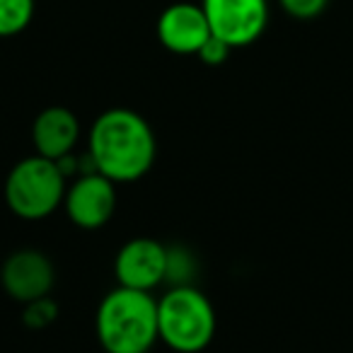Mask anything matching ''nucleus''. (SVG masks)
Returning a JSON list of instances; mask_svg holds the SVG:
<instances>
[{"instance_id":"obj_7","label":"nucleus","mask_w":353,"mask_h":353,"mask_svg":"<svg viewBox=\"0 0 353 353\" xmlns=\"http://www.w3.org/2000/svg\"><path fill=\"white\" fill-rule=\"evenodd\" d=\"M65 213L70 223L83 230H97L112 221L117 211V189L114 182L99 172L78 176L68 189L63 199Z\"/></svg>"},{"instance_id":"obj_3","label":"nucleus","mask_w":353,"mask_h":353,"mask_svg":"<svg viewBox=\"0 0 353 353\" xmlns=\"http://www.w3.org/2000/svg\"><path fill=\"white\" fill-rule=\"evenodd\" d=\"M160 341L179 353H199L216 336V310L194 285H174L157 300Z\"/></svg>"},{"instance_id":"obj_2","label":"nucleus","mask_w":353,"mask_h":353,"mask_svg":"<svg viewBox=\"0 0 353 353\" xmlns=\"http://www.w3.org/2000/svg\"><path fill=\"white\" fill-rule=\"evenodd\" d=\"M94 329L107 353H148L160 341L157 300L145 290L119 285L99 303Z\"/></svg>"},{"instance_id":"obj_13","label":"nucleus","mask_w":353,"mask_h":353,"mask_svg":"<svg viewBox=\"0 0 353 353\" xmlns=\"http://www.w3.org/2000/svg\"><path fill=\"white\" fill-rule=\"evenodd\" d=\"M56 317H59V307H56L49 298H39V300H34V303H27V310H25L27 327L44 329V327H49Z\"/></svg>"},{"instance_id":"obj_4","label":"nucleus","mask_w":353,"mask_h":353,"mask_svg":"<svg viewBox=\"0 0 353 353\" xmlns=\"http://www.w3.org/2000/svg\"><path fill=\"white\" fill-rule=\"evenodd\" d=\"M65 172L61 162L32 155L20 160L6 179V201L15 216L41 221L65 199Z\"/></svg>"},{"instance_id":"obj_6","label":"nucleus","mask_w":353,"mask_h":353,"mask_svg":"<svg viewBox=\"0 0 353 353\" xmlns=\"http://www.w3.org/2000/svg\"><path fill=\"white\" fill-rule=\"evenodd\" d=\"M114 274L119 285L150 293L170 276V250L152 237L128 240L114 259Z\"/></svg>"},{"instance_id":"obj_14","label":"nucleus","mask_w":353,"mask_h":353,"mask_svg":"<svg viewBox=\"0 0 353 353\" xmlns=\"http://www.w3.org/2000/svg\"><path fill=\"white\" fill-rule=\"evenodd\" d=\"M230 46L225 44L223 39H218V37H208V41L201 46V51H199V59L203 61L206 65H223L228 61V56H230Z\"/></svg>"},{"instance_id":"obj_8","label":"nucleus","mask_w":353,"mask_h":353,"mask_svg":"<svg viewBox=\"0 0 353 353\" xmlns=\"http://www.w3.org/2000/svg\"><path fill=\"white\" fill-rule=\"evenodd\" d=\"M54 264L44 252L20 250L12 252L0 269V283L12 300L27 305L39 298H49L54 288Z\"/></svg>"},{"instance_id":"obj_9","label":"nucleus","mask_w":353,"mask_h":353,"mask_svg":"<svg viewBox=\"0 0 353 353\" xmlns=\"http://www.w3.org/2000/svg\"><path fill=\"white\" fill-rule=\"evenodd\" d=\"M211 37V25L201 6L174 3L165 8L157 20V39L167 51L179 56H196Z\"/></svg>"},{"instance_id":"obj_12","label":"nucleus","mask_w":353,"mask_h":353,"mask_svg":"<svg viewBox=\"0 0 353 353\" xmlns=\"http://www.w3.org/2000/svg\"><path fill=\"white\" fill-rule=\"evenodd\" d=\"M279 3L285 15H290L293 20L300 22L317 20L329 6V0H279Z\"/></svg>"},{"instance_id":"obj_5","label":"nucleus","mask_w":353,"mask_h":353,"mask_svg":"<svg viewBox=\"0 0 353 353\" xmlns=\"http://www.w3.org/2000/svg\"><path fill=\"white\" fill-rule=\"evenodd\" d=\"M211 34L230 49L254 44L269 27V0H201Z\"/></svg>"},{"instance_id":"obj_11","label":"nucleus","mask_w":353,"mask_h":353,"mask_svg":"<svg viewBox=\"0 0 353 353\" xmlns=\"http://www.w3.org/2000/svg\"><path fill=\"white\" fill-rule=\"evenodd\" d=\"M37 0H0V37H17L30 27Z\"/></svg>"},{"instance_id":"obj_1","label":"nucleus","mask_w":353,"mask_h":353,"mask_svg":"<svg viewBox=\"0 0 353 353\" xmlns=\"http://www.w3.org/2000/svg\"><path fill=\"white\" fill-rule=\"evenodd\" d=\"M157 143L150 123L133 109H109L90 128L92 167L119 182H138L155 162Z\"/></svg>"},{"instance_id":"obj_10","label":"nucleus","mask_w":353,"mask_h":353,"mask_svg":"<svg viewBox=\"0 0 353 353\" xmlns=\"http://www.w3.org/2000/svg\"><path fill=\"white\" fill-rule=\"evenodd\" d=\"M80 136V121L68 107H46L32 123V143L37 155L49 160H63L75 148Z\"/></svg>"}]
</instances>
